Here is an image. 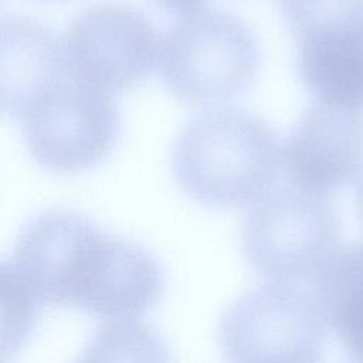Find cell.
I'll use <instances>...</instances> for the list:
<instances>
[{
    "instance_id": "8",
    "label": "cell",
    "mask_w": 363,
    "mask_h": 363,
    "mask_svg": "<svg viewBox=\"0 0 363 363\" xmlns=\"http://www.w3.org/2000/svg\"><path fill=\"white\" fill-rule=\"evenodd\" d=\"M292 187L328 197L363 167V112L322 102L305 109L282 147Z\"/></svg>"
},
{
    "instance_id": "11",
    "label": "cell",
    "mask_w": 363,
    "mask_h": 363,
    "mask_svg": "<svg viewBox=\"0 0 363 363\" xmlns=\"http://www.w3.org/2000/svg\"><path fill=\"white\" fill-rule=\"evenodd\" d=\"M315 281L328 323L353 360L363 362V241L339 247Z\"/></svg>"
},
{
    "instance_id": "1",
    "label": "cell",
    "mask_w": 363,
    "mask_h": 363,
    "mask_svg": "<svg viewBox=\"0 0 363 363\" xmlns=\"http://www.w3.org/2000/svg\"><path fill=\"white\" fill-rule=\"evenodd\" d=\"M1 275L41 306L111 320L145 315L164 288L163 269L145 247L68 210H48L27 221Z\"/></svg>"
},
{
    "instance_id": "2",
    "label": "cell",
    "mask_w": 363,
    "mask_h": 363,
    "mask_svg": "<svg viewBox=\"0 0 363 363\" xmlns=\"http://www.w3.org/2000/svg\"><path fill=\"white\" fill-rule=\"evenodd\" d=\"M282 163L277 133L261 118L213 109L189 121L173 147V174L193 200L241 207L262 199Z\"/></svg>"
},
{
    "instance_id": "10",
    "label": "cell",
    "mask_w": 363,
    "mask_h": 363,
    "mask_svg": "<svg viewBox=\"0 0 363 363\" xmlns=\"http://www.w3.org/2000/svg\"><path fill=\"white\" fill-rule=\"evenodd\" d=\"M64 43L31 18L1 20V111L20 121L44 94L71 78Z\"/></svg>"
},
{
    "instance_id": "3",
    "label": "cell",
    "mask_w": 363,
    "mask_h": 363,
    "mask_svg": "<svg viewBox=\"0 0 363 363\" xmlns=\"http://www.w3.org/2000/svg\"><path fill=\"white\" fill-rule=\"evenodd\" d=\"M157 62L162 82L176 98L193 106H214L250 88L259 51L242 20L220 10H200L167 30Z\"/></svg>"
},
{
    "instance_id": "12",
    "label": "cell",
    "mask_w": 363,
    "mask_h": 363,
    "mask_svg": "<svg viewBox=\"0 0 363 363\" xmlns=\"http://www.w3.org/2000/svg\"><path fill=\"white\" fill-rule=\"evenodd\" d=\"M77 363H170V352L150 325L118 319L94 332Z\"/></svg>"
},
{
    "instance_id": "15",
    "label": "cell",
    "mask_w": 363,
    "mask_h": 363,
    "mask_svg": "<svg viewBox=\"0 0 363 363\" xmlns=\"http://www.w3.org/2000/svg\"><path fill=\"white\" fill-rule=\"evenodd\" d=\"M352 363H363V362H359V360H353Z\"/></svg>"
},
{
    "instance_id": "13",
    "label": "cell",
    "mask_w": 363,
    "mask_h": 363,
    "mask_svg": "<svg viewBox=\"0 0 363 363\" xmlns=\"http://www.w3.org/2000/svg\"><path fill=\"white\" fill-rule=\"evenodd\" d=\"M162 9L173 14H193L197 13L208 3V0H155Z\"/></svg>"
},
{
    "instance_id": "6",
    "label": "cell",
    "mask_w": 363,
    "mask_h": 363,
    "mask_svg": "<svg viewBox=\"0 0 363 363\" xmlns=\"http://www.w3.org/2000/svg\"><path fill=\"white\" fill-rule=\"evenodd\" d=\"M18 122L31 157L54 173L95 167L109 156L119 135L111 94L74 75L38 98Z\"/></svg>"
},
{
    "instance_id": "5",
    "label": "cell",
    "mask_w": 363,
    "mask_h": 363,
    "mask_svg": "<svg viewBox=\"0 0 363 363\" xmlns=\"http://www.w3.org/2000/svg\"><path fill=\"white\" fill-rule=\"evenodd\" d=\"M328 320L316 295L269 282L224 313L220 343L228 363H320Z\"/></svg>"
},
{
    "instance_id": "14",
    "label": "cell",
    "mask_w": 363,
    "mask_h": 363,
    "mask_svg": "<svg viewBox=\"0 0 363 363\" xmlns=\"http://www.w3.org/2000/svg\"><path fill=\"white\" fill-rule=\"evenodd\" d=\"M354 206H356V211L357 216L363 224V172L359 176L357 184H356V190H354Z\"/></svg>"
},
{
    "instance_id": "9",
    "label": "cell",
    "mask_w": 363,
    "mask_h": 363,
    "mask_svg": "<svg viewBox=\"0 0 363 363\" xmlns=\"http://www.w3.org/2000/svg\"><path fill=\"white\" fill-rule=\"evenodd\" d=\"M298 72L318 102L363 112V6L292 33Z\"/></svg>"
},
{
    "instance_id": "7",
    "label": "cell",
    "mask_w": 363,
    "mask_h": 363,
    "mask_svg": "<svg viewBox=\"0 0 363 363\" xmlns=\"http://www.w3.org/2000/svg\"><path fill=\"white\" fill-rule=\"evenodd\" d=\"M160 43L155 24L139 9L104 3L86 9L69 24L64 47L74 77L111 94L150 75Z\"/></svg>"
},
{
    "instance_id": "4",
    "label": "cell",
    "mask_w": 363,
    "mask_h": 363,
    "mask_svg": "<svg viewBox=\"0 0 363 363\" xmlns=\"http://www.w3.org/2000/svg\"><path fill=\"white\" fill-rule=\"evenodd\" d=\"M340 223L325 199L295 187L269 190L248 211L241 242L251 267L271 282L315 278L339 250Z\"/></svg>"
}]
</instances>
